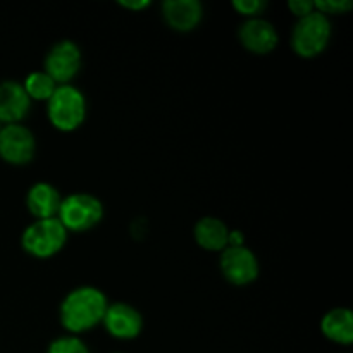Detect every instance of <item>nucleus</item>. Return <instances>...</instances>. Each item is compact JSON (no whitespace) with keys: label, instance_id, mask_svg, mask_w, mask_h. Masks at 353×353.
Wrapping results in <instances>:
<instances>
[{"label":"nucleus","instance_id":"obj_1","mask_svg":"<svg viewBox=\"0 0 353 353\" xmlns=\"http://www.w3.org/2000/svg\"><path fill=\"white\" fill-rule=\"evenodd\" d=\"M107 307V299L100 290L92 286L72 290L61 305L62 326L69 333H85L103 321Z\"/></svg>","mask_w":353,"mask_h":353},{"label":"nucleus","instance_id":"obj_2","mask_svg":"<svg viewBox=\"0 0 353 353\" xmlns=\"http://www.w3.org/2000/svg\"><path fill=\"white\" fill-rule=\"evenodd\" d=\"M85 99L78 88L69 85L57 86L48 99V117L61 131H72L85 119Z\"/></svg>","mask_w":353,"mask_h":353},{"label":"nucleus","instance_id":"obj_3","mask_svg":"<svg viewBox=\"0 0 353 353\" xmlns=\"http://www.w3.org/2000/svg\"><path fill=\"white\" fill-rule=\"evenodd\" d=\"M331 37V24L324 14L310 12L309 16L300 17L293 30V48L302 57H316L326 48Z\"/></svg>","mask_w":353,"mask_h":353},{"label":"nucleus","instance_id":"obj_4","mask_svg":"<svg viewBox=\"0 0 353 353\" xmlns=\"http://www.w3.org/2000/svg\"><path fill=\"white\" fill-rule=\"evenodd\" d=\"M68 231L62 226L61 221L52 217V219H38L31 226H28L23 233V247L34 257H50L57 254L65 243Z\"/></svg>","mask_w":353,"mask_h":353},{"label":"nucleus","instance_id":"obj_5","mask_svg":"<svg viewBox=\"0 0 353 353\" xmlns=\"http://www.w3.org/2000/svg\"><path fill=\"white\" fill-rule=\"evenodd\" d=\"M57 214L65 231H86L102 219L103 207L95 196L86 195V193H74L62 200Z\"/></svg>","mask_w":353,"mask_h":353},{"label":"nucleus","instance_id":"obj_6","mask_svg":"<svg viewBox=\"0 0 353 353\" xmlns=\"http://www.w3.org/2000/svg\"><path fill=\"white\" fill-rule=\"evenodd\" d=\"M34 154V138L21 124H7L0 130V157L10 164H26Z\"/></svg>","mask_w":353,"mask_h":353},{"label":"nucleus","instance_id":"obj_7","mask_svg":"<svg viewBox=\"0 0 353 353\" xmlns=\"http://www.w3.org/2000/svg\"><path fill=\"white\" fill-rule=\"evenodd\" d=\"M81 65V52L78 45L72 41L64 40L54 45L45 59V69L47 74L54 79L55 83H68L71 81L79 71Z\"/></svg>","mask_w":353,"mask_h":353},{"label":"nucleus","instance_id":"obj_8","mask_svg":"<svg viewBox=\"0 0 353 353\" xmlns=\"http://www.w3.org/2000/svg\"><path fill=\"white\" fill-rule=\"evenodd\" d=\"M221 269L224 276L234 285H247L259 276V262L248 248L226 247L221 257Z\"/></svg>","mask_w":353,"mask_h":353},{"label":"nucleus","instance_id":"obj_9","mask_svg":"<svg viewBox=\"0 0 353 353\" xmlns=\"http://www.w3.org/2000/svg\"><path fill=\"white\" fill-rule=\"evenodd\" d=\"M103 323L107 331L119 340H133L141 331V316L126 303H114L107 307Z\"/></svg>","mask_w":353,"mask_h":353},{"label":"nucleus","instance_id":"obj_10","mask_svg":"<svg viewBox=\"0 0 353 353\" xmlns=\"http://www.w3.org/2000/svg\"><path fill=\"white\" fill-rule=\"evenodd\" d=\"M30 109V97L23 85L16 81H6L0 85V123L16 124L23 119Z\"/></svg>","mask_w":353,"mask_h":353},{"label":"nucleus","instance_id":"obj_11","mask_svg":"<svg viewBox=\"0 0 353 353\" xmlns=\"http://www.w3.org/2000/svg\"><path fill=\"white\" fill-rule=\"evenodd\" d=\"M240 40L248 50L255 54H268L278 45V33L268 21L248 19L240 28Z\"/></svg>","mask_w":353,"mask_h":353},{"label":"nucleus","instance_id":"obj_12","mask_svg":"<svg viewBox=\"0 0 353 353\" xmlns=\"http://www.w3.org/2000/svg\"><path fill=\"white\" fill-rule=\"evenodd\" d=\"M169 26L178 31H190L202 19V3L196 0H169L162 6Z\"/></svg>","mask_w":353,"mask_h":353},{"label":"nucleus","instance_id":"obj_13","mask_svg":"<svg viewBox=\"0 0 353 353\" xmlns=\"http://www.w3.org/2000/svg\"><path fill=\"white\" fill-rule=\"evenodd\" d=\"M61 195L54 186L47 183H38L28 193L30 212L38 219H52L61 207Z\"/></svg>","mask_w":353,"mask_h":353},{"label":"nucleus","instance_id":"obj_14","mask_svg":"<svg viewBox=\"0 0 353 353\" xmlns=\"http://www.w3.org/2000/svg\"><path fill=\"white\" fill-rule=\"evenodd\" d=\"M324 336L340 345H350L353 341V319L347 309H334L323 317L321 323Z\"/></svg>","mask_w":353,"mask_h":353},{"label":"nucleus","instance_id":"obj_15","mask_svg":"<svg viewBox=\"0 0 353 353\" xmlns=\"http://www.w3.org/2000/svg\"><path fill=\"white\" fill-rule=\"evenodd\" d=\"M195 238L200 247L207 250H224L228 247L230 231L224 226L223 221L216 217H203L196 223Z\"/></svg>","mask_w":353,"mask_h":353},{"label":"nucleus","instance_id":"obj_16","mask_svg":"<svg viewBox=\"0 0 353 353\" xmlns=\"http://www.w3.org/2000/svg\"><path fill=\"white\" fill-rule=\"evenodd\" d=\"M23 88L30 99L48 100L55 92V81L47 72H31L23 83Z\"/></svg>","mask_w":353,"mask_h":353},{"label":"nucleus","instance_id":"obj_17","mask_svg":"<svg viewBox=\"0 0 353 353\" xmlns=\"http://www.w3.org/2000/svg\"><path fill=\"white\" fill-rule=\"evenodd\" d=\"M47 353H90L86 345L76 336H62L52 341Z\"/></svg>","mask_w":353,"mask_h":353},{"label":"nucleus","instance_id":"obj_18","mask_svg":"<svg viewBox=\"0 0 353 353\" xmlns=\"http://www.w3.org/2000/svg\"><path fill=\"white\" fill-rule=\"evenodd\" d=\"M314 7L317 9V12L321 14H341L347 12L352 9L350 0H321V2H314Z\"/></svg>","mask_w":353,"mask_h":353},{"label":"nucleus","instance_id":"obj_19","mask_svg":"<svg viewBox=\"0 0 353 353\" xmlns=\"http://www.w3.org/2000/svg\"><path fill=\"white\" fill-rule=\"evenodd\" d=\"M233 7L240 14H245V16H254V14H259L265 7V3L262 0H236L233 2Z\"/></svg>","mask_w":353,"mask_h":353},{"label":"nucleus","instance_id":"obj_20","mask_svg":"<svg viewBox=\"0 0 353 353\" xmlns=\"http://www.w3.org/2000/svg\"><path fill=\"white\" fill-rule=\"evenodd\" d=\"M290 9L293 10L295 16L305 17L309 16L310 12H314L316 7H314V2H307V0H293V2H290Z\"/></svg>","mask_w":353,"mask_h":353},{"label":"nucleus","instance_id":"obj_21","mask_svg":"<svg viewBox=\"0 0 353 353\" xmlns=\"http://www.w3.org/2000/svg\"><path fill=\"white\" fill-rule=\"evenodd\" d=\"M121 6L128 7V9L138 10V9H143V7H148V2L147 0H141V2H130V0H123V2H121Z\"/></svg>","mask_w":353,"mask_h":353},{"label":"nucleus","instance_id":"obj_22","mask_svg":"<svg viewBox=\"0 0 353 353\" xmlns=\"http://www.w3.org/2000/svg\"><path fill=\"white\" fill-rule=\"evenodd\" d=\"M0 130H2V124H0Z\"/></svg>","mask_w":353,"mask_h":353}]
</instances>
